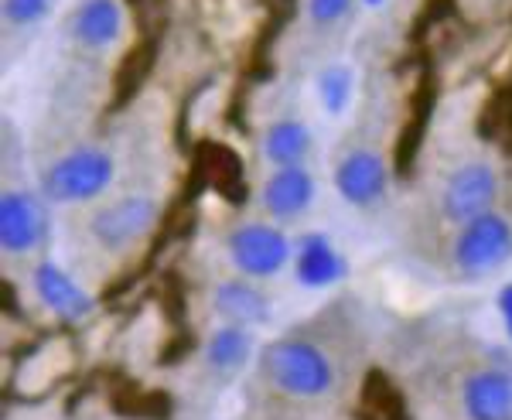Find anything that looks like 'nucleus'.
<instances>
[{
  "label": "nucleus",
  "instance_id": "nucleus-17",
  "mask_svg": "<svg viewBox=\"0 0 512 420\" xmlns=\"http://www.w3.org/2000/svg\"><path fill=\"white\" fill-rule=\"evenodd\" d=\"M315 93H318L321 110H325L328 117H342L355 100V69L345 62L321 65L318 79H315Z\"/></svg>",
  "mask_w": 512,
  "mask_h": 420
},
{
  "label": "nucleus",
  "instance_id": "nucleus-3",
  "mask_svg": "<svg viewBox=\"0 0 512 420\" xmlns=\"http://www.w3.org/2000/svg\"><path fill=\"white\" fill-rule=\"evenodd\" d=\"M229 263L250 280H270L294 263V243L280 229V222L246 219L226 233Z\"/></svg>",
  "mask_w": 512,
  "mask_h": 420
},
{
  "label": "nucleus",
  "instance_id": "nucleus-8",
  "mask_svg": "<svg viewBox=\"0 0 512 420\" xmlns=\"http://www.w3.org/2000/svg\"><path fill=\"white\" fill-rule=\"evenodd\" d=\"M69 38L72 45L89 55H106L123 41L127 28V11L120 0H79L69 11Z\"/></svg>",
  "mask_w": 512,
  "mask_h": 420
},
{
  "label": "nucleus",
  "instance_id": "nucleus-14",
  "mask_svg": "<svg viewBox=\"0 0 512 420\" xmlns=\"http://www.w3.org/2000/svg\"><path fill=\"white\" fill-rule=\"evenodd\" d=\"M315 151V130L297 117L274 120L260 137V154L274 168H297Z\"/></svg>",
  "mask_w": 512,
  "mask_h": 420
},
{
  "label": "nucleus",
  "instance_id": "nucleus-7",
  "mask_svg": "<svg viewBox=\"0 0 512 420\" xmlns=\"http://www.w3.org/2000/svg\"><path fill=\"white\" fill-rule=\"evenodd\" d=\"M48 236V212L38 195L24 188H7L0 195V246L11 257L38 250Z\"/></svg>",
  "mask_w": 512,
  "mask_h": 420
},
{
  "label": "nucleus",
  "instance_id": "nucleus-13",
  "mask_svg": "<svg viewBox=\"0 0 512 420\" xmlns=\"http://www.w3.org/2000/svg\"><path fill=\"white\" fill-rule=\"evenodd\" d=\"M294 274L297 284L321 291V287H335L338 280L349 274V263H345L338 246L325 233H308L294 246Z\"/></svg>",
  "mask_w": 512,
  "mask_h": 420
},
{
  "label": "nucleus",
  "instance_id": "nucleus-15",
  "mask_svg": "<svg viewBox=\"0 0 512 420\" xmlns=\"http://www.w3.org/2000/svg\"><path fill=\"white\" fill-rule=\"evenodd\" d=\"M465 414L472 420H512V373H475L465 383Z\"/></svg>",
  "mask_w": 512,
  "mask_h": 420
},
{
  "label": "nucleus",
  "instance_id": "nucleus-5",
  "mask_svg": "<svg viewBox=\"0 0 512 420\" xmlns=\"http://www.w3.org/2000/svg\"><path fill=\"white\" fill-rule=\"evenodd\" d=\"M512 257V226L499 212H485L465 222L454 240V263L465 274H489Z\"/></svg>",
  "mask_w": 512,
  "mask_h": 420
},
{
  "label": "nucleus",
  "instance_id": "nucleus-1",
  "mask_svg": "<svg viewBox=\"0 0 512 420\" xmlns=\"http://www.w3.org/2000/svg\"><path fill=\"white\" fill-rule=\"evenodd\" d=\"M260 369L274 390L294 400H318L335 386V366L315 342L277 339L260 352Z\"/></svg>",
  "mask_w": 512,
  "mask_h": 420
},
{
  "label": "nucleus",
  "instance_id": "nucleus-18",
  "mask_svg": "<svg viewBox=\"0 0 512 420\" xmlns=\"http://www.w3.org/2000/svg\"><path fill=\"white\" fill-rule=\"evenodd\" d=\"M55 0H0V14L11 31H31L52 14Z\"/></svg>",
  "mask_w": 512,
  "mask_h": 420
},
{
  "label": "nucleus",
  "instance_id": "nucleus-20",
  "mask_svg": "<svg viewBox=\"0 0 512 420\" xmlns=\"http://www.w3.org/2000/svg\"><path fill=\"white\" fill-rule=\"evenodd\" d=\"M499 315H502V321H506V332L512 339V284H506L499 291Z\"/></svg>",
  "mask_w": 512,
  "mask_h": 420
},
{
  "label": "nucleus",
  "instance_id": "nucleus-11",
  "mask_svg": "<svg viewBox=\"0 0 512 420\" xmlns=\"http://www.w3.org/2000/svg\"><path fill=\"white\" fill-rule=\"evenodd\" d=\"M212 311L226 321V325H243V328H263L274 318V304H270L267 291L256 287L250 277H226L212 287L209 294Z\"/></svg>",
  "mask_w": 512,
  "mask_h": 420
},
{
  "label": "nucleus",
  "instance_id": "nucleus-21",
  "mask_svg": "<svg viewBox=\"0 0 512 420\" xmlns=\"http://www.w3.org/2000/svg\"><path fill=\"white\" fill-rule=\"evenodd\" d=\"M362 4H366V7H383L386 0H362Z\"/></svg>",
  "mask_w": 512,
  "mask_h": 420
},
{
  "label": "nucleus",
  "instance_id": "nucleus-19",
  "mask_svg": "<svg viewBox=\"0 0 512 420\" xmlns=\"http://www.w3.org/2000/svg\"><path fill=\"white\" fill-rule=\"evenodd\" d=\"M355 0H304V18L311 28H335L352 14Z\"/></svg>",
  "mask_w": 512,
  "mask_h": 420
},
{
  "label": "nucleus",
  "instance_id": "nucleus-6",
  "mask_svg": "<svg viewBox=\"0 0 512 420\" xmlns=\"http://www.w3.org/2000/svg\"><path fill=\"white\" fill-rule=\"evenodd\" d=\"M495 195H499V175H495L492 164L468 161V164H461L448 178V185H444L441 209L451 222L465 226V222L492 212Z\"/></svg>",
  "mask_w": 512,
  "mask_h": 420
},
{
  "label": "nucleus",
  "instance_id": "nucleus-9",
  "mask_svg": "<svg viewBox=\"0 0 512 420\" xmlns=\"http://www.w3.org/2000/svg\"><path fill=\"white\" fill-rule=\"evenodd\" d=\"M318 181L304 164L297 168H274L260 188V209L270 222H294L315 205Z\"/></svg>",
  "mask_w": 512,
  "mask_h": 420
},
{
  "label": "nucleus",
  "instance_id": "nucleus-10",
  "mask_svg": "<svg viewBox=\"0 0 512 420\" xmlns=\"http://www.w3.org/2000/svg\"><path fill=\"white\" fill-rule=\"evenodd\" d=\"M386 181H390V175H386L383 154L369 151V147H355V151L342 154V161L335 164V192L352 209L376 205L386 195Z\"/></svg>",
  "mask_w": 512,
  "mask_h": 420
},
{
  "label": "nucleus",
  "instance_id": "nucleus-2",
  "mask_svg": "<svg viewBox=\"0 0 512 420\" xmlns=\"http://www.w3.org/2000/svg\"><path fill=\"white\" fill-rule=\"evenodd\" d=\"M113 178H117L113 154L106 147L82 144L48 164V171L41 175V192L55 205H86L110 192Z\"/></svg>",
  "mask_w": 512,
  "mask_h": 420
},
{
  "label": "nucleus",
  "instance_id": "nucleus-16",
  "mask_svg": "<svg viewBox=\"0 0 512 420\" xmlns=\"http://www.w3.org/2000/svg\"><path fill=\"white\" fill-rule=\"evenodd\" d=\"M256 349L253 342V328H243V325H222L216 332L205 339V362H209L216 373H236V369H243L246 362H250Z\"/></svg>",
  "mask_w": 512,
  "mask_h": 420
},
{
  "label": "nucleus",
  "instance_id": "nucleus-4",
  "mask_svg": "<svg viewBox=\"0 0 512 420\" xmlns=\"http://www.w3.org/2000/svg\"><path fill=\"white\" fill-rule=\"evenodd\" d=\"M161 216V205L147 192H130L120 199L99 205L89 216V236L103 246L106 253H123L137 246L144 236H151L154 222Z\"/></svg>",
  "mask_w": 512,
  "mask_h": 420
},
{
  "label": "nucleus",
  "instance_id": "nucleus-12",
  "mask_svg": "<svg viewBox=\"0 0 512 420\" xmlns=\"http://www.w3.org/2000/svg\"><path fill=\"white\" fill-rule=\"evenodd\" d=\"M31 284H35L38 301L45 304L55 318L82 321L93 315V294H89L62 263L41 260L35 267V274H31Z\"/></svg>",
  "mask_w": 512,
  "mask_h": 420
}]
</instances>
